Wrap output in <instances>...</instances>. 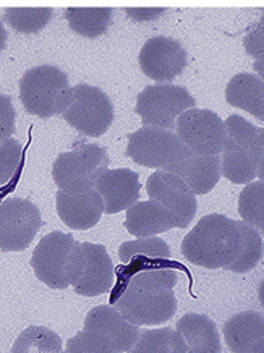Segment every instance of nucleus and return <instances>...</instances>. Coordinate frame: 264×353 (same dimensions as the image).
Listing matches in <instances>:
<instances>
[{"label":"nucleus","instance_id":"bb28decb","mask_svg":"<svg viewBox=\"0 0 264 353\" xmlns=\"http://www.w3.org/2000/svg\"><path fill=\"white\" fill-rule=\"evenodd\" d=\"M119 258L123 264L135 261L136 258L148 259H169V245L159 236H143L133 241H125L119 248Z\"/></svg>","mask_w":264,"mask_h":353},{"label":"nucleus","instance_id":"dca6fc26","mask_svg":"<svg viewBox=\"0 0 264 353\" xmlns=\"http://www.w3.org/2000/svg\"><path fill=\"white\" fill-rule=\"evenodd\" d=\"M94 190L103 198L105 214H115L128 209L140 199L141 183L136 172L130 169H105L97 176Z\"/></svg>","mask_w":264,"mask_h":353},{"label":"nucleus","instance_id":"0eeeda50","mask_svg":"<svg viewBox=\"0 0 264 353\" xmlns=\"http://www.w3.org/2000/svg\"><path fill=\"white\" fill-rule=\"evenodd\" d=\"M109 154L99 145H83L75 151L60 152L52 167L54 183L67 193L94 188L97 176L108 169Z\"/></svg>","mask_w":264,"mask_h":353},{"label":"nucleus","instance_id":"c85d7f7f","mask_svg":"<svg viewBox=\"0 0 264 353\" xmlns=\"http://www.w3.org/2000/svg\"><path fill=\"white\" fill-rule=\"evenodd\" d=\"M52 8H7L6 21L23 34H34L48 25Z\"/></svg>","mask_w":264,"mask_h":353},{"label":"nucleus","instance_id":"4468645a","mask_svg":"<svg viewBox=\"0 0 264 353\" xmlns=\"http://www.w3.org/2000/svg\"><path fill=\"white\" fill-rule=\"evenodd\" d=\"M143 73L157 83L177 78L187 67V50L179 41L157 36L148 39L138 57Z\"/></svg>","mask_w":264,"mask_h":353},{"label":"nucleus","instance_id":"6ab92c4d","mask_svg":"<svg viewBox=\"0 0 264 353\" xmlns=\"http://www.w3.org/2000/svg\"><path fill=\"white\" fill-rule=\"evenodd\" d=\"M164 170L182 179L194 194H206L221 179V157L193 154Z\"/></svg>","mask_w":264,"mask_h":353},{"label":"nucleus","instance_id":"393cba45","mask_svg":"<svg viewBox=\"0 0 264 353\" xmlns=\"http://www.w3.org/2000/svg\"><path fill=\"white\" fill-rule=\"evenodd\" d=\"M133 353H188L187 343L170 327L140 332Z\"/></svg>","mask_w":264,"mask_h":353},{"label":"nucleus","instance_id":"f3484780","mask_svg":"<svg viewBox=\"0 0 264 353\" xmlns=\"http://www.w3.org/2000/svg\"><path fill=\"white\" fill-rule=\"evenodd\" d=\"M85 253V266L78 281L73 284L75 294L83 296H99L112 289L114 264L103 245L81 243Z\"/></svg>","mask_w":264,"mask_h":353},{"label":"nucleus","instance_id":"2f4dec72","mask_svg":"<svg viewBox=\"0 0 264 353\" xmlns=\"http://www.w3.org/2000/svg\"><path fill=\"white\" fill-rule=\"evenodd\" d=\"M264 26H263V20L261 23H258L256 26H254L253 31H250L247 36H245L243 39V46H245V50H247V54L252 55L256 60V63H263L264 60Z\"/></svg>","mask_w":264,"mask_h":353},{"label":"nucleus","instance_id":"f8f14e48","mask_svg":"<svg viewBox=\"0 0 264 353\" xmlns=\"http://www.w3.org/2000/svg\"><path fill=\"white\" fill-rule=\"evenodd\" d=\"M43 225L38 206L21 198L0 203V250L23 252Z\"/></svg>","mask_w":264,"mask_h":353},{"label":"nucleus","instance_id":"f257e3e1","mask_svg":"<svg viewBox=\"0 0 264 353\" xmlns=\"http://www.w3.org/2000/svg\"><path fill=\"white\" fill-rule=\"evenodd\" d=\"M242 250L237 221L221 214L201 217L182 241V254L192 264L206 269L229 266Z\"/></svg>","mask_w":264,"mask_h":353},{"label":"nucleus","instance_id":"423d86ee","mask_svg":"<svg viewBox=\"0 0 264 353\" xmlns=\"http://www.w3.org/2000/svg\"><path fill=\"white\" fill-rule=\"evenodd\" d=\"M115 308L127 321L136 326H157L174 318L177 299L174 289L127 284L115 301Z\"/></svg>","mask_w":264,"mask_h":353},{"label":"nucleus","instance_id":"1a4fd4ad","mask_svg":"<svg viewBox=\"0 0 264 353\" xmlns=\"http://www.w3.org/2000/svg\"><path fill=\"white\" fill-rule=\"evenodd\" d=\"M196 101L182 86L154 85L148 86L138 94L135 112L143 125L162 130L175 128V122L185 110L193 109Z\"/></svg>","mask_w":264,"mask_h":353},{"label":"nucleus","instance_id":"20e7f679","mask_svg":"<svg viewBox=\"0 0 264 353\" xmlns=\"http://www.w3.org/2000/svg\"><path fill=\"white\" fill-rule=\"evenodd\" d=\"M30 264L38 281L50 289L63 290L80 279L85 266V253L72 235L52 232L41 239Z\"/></svg>","mask_w":264,"mask_h":353},{"label":"nucleus","instance_id":"7c9ffc66","mask_svg":"<svg viewBox=\"0 0 264 353\" xmlns=\"http://www.w3.org/2000/svg\"><path fill=\"white\" fill-rule=\"evenodd\" d=\"M15 119L17 112L13 109L10 97L0 94V143L12 138L13 132H15Z\"/></svg>","mask_w":264,"mask_h":353},{"label":"nucleus","instance_id":"39448f33","mask_svg":"<svg viewBox=\"0 0 264 353\" xmlns=\"http://www.w3.org/2000/svg\"><path fill=\"white\" fill-rule=\"evenodd\" d=\"M20 99L26 112L49 119L67 110L73 99V88L62 70L52 65H39L21 77Z\"/></svg>","mask_w":264,"mask_h":353},{"label":"nucleus","instance_id":"9d476101","mask_svg":"<svg viewBox=\"0 0 264 353\" xmlns=\"http://www.w3.org/2000/svg\"><path fill=\"white\" fill-rule=\"evenodd\" d=\"M63 120L86 137H103L112 125L114 108L103 90L90 85L73 86V99Z\"/></svg>","mask_w":264,"mask_h":353},{"label":"nucleus","instance_id":"cd10ccee","mask_svg":"<svg viewBox=\"0 0 264 353\" xmlns=\"http://www.w3.org/2000/svg\"><path fill=\"white\" fill-rule=\"evenodd\" d=\"M238 214L243 222L264 234V182L248 183L238 198Z\"/></svg>","mask_w":264,"mask_h":353},{"label":"nucleus","instance_id":"72a5a7b5","mask_svg":"<svg viewBox=\"0 0 264 353\" xmlns=\"http://www.w3.org/2000/svg\"><path fill=\"white\" fill-rule=\"evenodd\" d=\"M7 31H6V26H3V23L0 21V54H2V50L6 49V44H7Z\"/></svg>","mask_w":264,"mask_h":353},{"label":"nucleus","instance_id":"ddd939ff","mask_svg":"<svg viewBox=\"0 0 264 353\" xmlns=\"http://www.w3.org/2000/svg\"><path fill=\"white\" fill-rule=\"evenodd\" d=\"M146 192L151 201L159 203L172 212L179 229H187L196 214V194L177 175L165 170H157L150 175Z\"/></svg>","mask_w":264,"mask_h":353},{"label":"nucleus","instance_id":"a878e982","mask_svg":"<svg viewBox=\"0 0 264 353\" xmlns=\"http://www.w3.org/2000/svg\"><path fill=\"white\" fill-rule=\"evenodd\" d=\"M62 339L43 326H30L20 334L12 347V353H60Z\"/></svg>","mask_w":264,"mask_h":353},{"label":"nucleus","instance_id":"c756f323","mask_svg":"<svg viewBox=\"0 0 264 353\" xmlns=\"http://www.w3.org/2000/svg\"><path fill=\"white\" fill-rule=\"evenodd\" d=\"M23 148L15 138L0 143V185H6L21 164Z\"/></svg>","mask_w":264,"mask_h":353},{"label":"nucleus","instance_id":"b1692460","mask_svg":"<svg viewBox=\"0 0 264 353\" xmlns=\"http://www.w3.org/2000/svg\"><path fill=\"white\" fill-rule=\"evenodd\" d=\"M237 227L240 235H242V250H240L238 256L224 269H229V271L237 274H245L256 268V264L263 259V236L253 225L243 221H237Z\"/></svg>","mask_w":264,"mask_h":353},{"label":"nucleus","instance_id":"7ed1b4c3","mask_svg":"<svg viewBox=\"0 0 264 353\" xmlns=\"http://www.w3.org/2000/svg\"><path fill=\"white\" fill-rule=\"evenodd\" d=\"M140 326L123 318L115 306H96L88 313L83 331L67 342L68 353L132 352L140 337Z\"/></svg>","mask_w":264,"mask_h":353},{"label":"nucleus","instance_id":"4be33fe9","mask_svg":"<svg viewBox=\"0 0 264 353\" xmlns=\"http://www.w3.org/2000/svg\"><path fill=\"white\" fill-rule=\"evenodd\" d=\"M225 101L264 120V81L253 73H238L225 88Z\"/></svg>","mask_w":264,"mask_h":353},{"label":"nucleus","instance_id":"aec40b11","mask_svg":"<svg viewBox=\"0 0 264 353\" xmlns=\"http://www.w3.org/2000/svg\"><path fill=\"white\" fill-rule=\"evenodd\" d=\"M177 227V221L167 208L159 203L145 201L135 203L127 209L125 229L136 239L143 236H156Z\"/></svg>","mask_w":264,"mask_h":353},{"label":"nucleus","instance_id":"9b49d317","mask_svg":"<svg viewBox=\"0 0 264 353\" xmlns=\"http://www.w3.org/2000/svg\"><path fill=\"white\" fill-rule=\"evenodd\" d=\"M175 130L180 141L194 156H219L224 150V122L212 110H185L175 122Z\"/></svg>","mask_w":264,"mask_h":353},{"label":"nucleus","instance_id":"412c9836","mask_svg":"<svg viewBox=\"0 0 264 353\" xmlns=\"http://www.w3.org/2000/svg\"><path fill=\"white\" fill-rule=\"evenodd\" d=\"M177 332L187 343L188 353L221 352V337L216 324L205 314H183L177 321Z\"/></svg>","mask_w":264,"mask_h":353},{"label":"nucleus","instance_id":"2eb2a0df","mask_svg":"<svg viewBox=\"0 0 264 353\" xmlns=\"http://www.w3.org/2000/svg\"><path fill=\"white\" fill-rule=\"evenodd\" d=\"M57 214L65 225L75 230H90L104 214V201L94 188L83 192H57Z\"/></svg>","mask_w":264,"mask_h":353},{"label":"nucleus","instance_id":"473e14b6","mask_svg":"<svg viewBox=\"0 0 264 353\" xmlns=\"http://www.w3.org/2000/svg\"><path fill=\"white\" fill-rule=\"evenodd\" d=\"M125 12L135 21H152L164 15L165 8H125Z\"/></svg>","mask_w":264,"mask_h":353},{"label":"nucleus","instance_id":"a211bd4d","mask_svg":"<svg viewBox=\"0 0 264 353\" xmlns=\"http://www.w3.org/2000/svg\"><path fill=\"white\" fill-rule=\"evenodd\" d=\"M224 339L234 353L264 352V316L256 311H243L224 324Z\"/></svg>","mask_w":264,"mask_h":353},{"label":"nucleus","instance_id":"6e6552de","mask_svg":"<svg viewBox=\"0 0 264 353\" xmlns=\"http://www.w3.org/2000/svg\"><path fill=\"white\" fill-rule=\"evenodd\" d=\"M127 156L143 167L164 170L193 154L170 130L143 127L128 137Z\"/></svg>","mask_w":264,"mask_h":353},{"label":"nucleus","instance_id":"f03ea898","mask_svg":"<svg viewBox=\"0 0 264 353\" xmlns=\"http://www.w3.org/2000/svg\"><path fill=\"white\" fill-rule=\"evenodd\" d=\"M224 127L227 137L221 174L235 185L264 180V130L240 115H230Z\"/></svg>","mask_w":264,"mask_h":353},{"label":"nucleus","instance_id":"5701e85b","mask_svg":"<svg viewBox=\"0 0 264 353\" xmlns=\"http://www.w3.org/2000/svg\"><path fill=\"white\" fill-rule=\"evenodd\" d=\"M65 18L73 31L94 39L103 36L112 23V8H68Z\"/></svg>","mask_w":264,"mask_h":353}]
</instances>
